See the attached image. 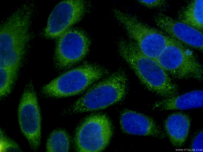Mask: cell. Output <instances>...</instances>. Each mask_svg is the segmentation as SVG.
<instances>
[{
    "instance_id": "cell-1",
    "label": "cell",
    "mask_w": 203,
    "mask_h": 152,
    "mask_svg": "<svg viewBox=\"0 0 203 152\" xmlns=\"http://www.w3.org/2000/svg\"><path fill=\"white\" fill-rule=\"evenodd\" d=\"M119 51L149 89L167 98L177 94V86L166 72L156 59L145 55L135 42L121 41L119 44Z\"/></svg>"
},
{
    "instance_id": "cell-19",
    "label": "cell",
    "mask_w": 203,
    "mask_h": 152,
    "mask_svg": "<svg viewBox=\"0 0 203 152\" xmlns=\"http://www.w3.org/2000/svg\"><path fill=\"white\" fill-rule=\"evenodd\" d=\"M203 133L201 131L194 138L192 144L191 149L194 152H203Z\"/></svg>"
},
{
    "instance_id": "cell-8",
    "label": "cell",
    "mask_w": 203,
    "mask_h": 152,
    "mask_svg": "<svg viewBox=\"0 0 203 152\" xmlns=\"http://www.w3.org/2000/svg\"><path fill=\"white\" fill-rule=\"evenodd\" d=\"M21 130L31 147L36 149L41 138V115L35 93L31 87L24 92L18 110Z\"/></svg>"
},
{
    "instance_id": "cell-10",
    "label": "cell",
    "mask_w": 203,
    "mask_h": 152,
    "mask_svg": "<svg viewBox=\"0 0 203 152\" xmlns=\"http://www.w3.org/2000/svg\"><path fill=\"white\" fill-rule=\"evenodd\" d=\"M89 45L87 36L76 30L67 31L60 37L56 52L58 66L66 68L81 60L86 54Z\"/></svg>"
},
{
    "instance_id": "cell-5",
    "label": "cell",
    "mask_w": 203,
    "mask_h": 152,
    "mask_svg": "<svg viewBox=\"0 0 203 152\" xmlns=\"http://www.w3.org/2000/svg\"><path fill=\"white\" fill-rule=\"evenodd\" d=\"M101 69L86 64L70 70L53 80L43 88V92L54 97L76 94L104 74Z\"/></svg>"
},
{
    "instance_id": "cell-2",
    "label": "cell",
    "mask_w": 203,
    "mask_h": 152,
    "mask_svg": "<svg viewBox=\"0 0 203 152\" xmlns=\"http://www.w3.org/2000/svg\"><path fill=\"white\" fill-rule=\"evenodd\" d=\"M30 14L26 8L20 9L0 29V68L9 70L16 75L29 39Z\"/></svg>"
},
{
    "instance_id": "cell-4",
    "label": "cell",
    "mask_w": 203,
    "mask_h": 152,
    "mask_svg": "<svg viewBox=\"0 0 203 152\" xmlns=\"http://www.w3.org/2000/svg\"><path fill=\"white\" fill-rule=\"evenodd\" d=\"M126 85V78L123 74H114L93 87L78 100L74 106V111L82 112L106 108L122 99Z\"/></svg>"
},
{
    "instance_id": "cell-14",
    "label": "cell",
    "mask_w": 203,
    "mask_h": 152,
    "mask_svg": "<svg viewBox=\"0 0 203 152\" xmlns=\"http://www.w3.org/2000/svg\"><path fill=\"white\" fill-rule=\"evenodd\" d=\"M190 126L189 117L183 113L170 115L166 120L164 126L170 141L174 146H181L188 136Z\"/></svg>"
},
{
    "instance_id": "cell-20",
    "label": "cell",
    "mask_w": 203,
    "mask_h": 152,
    "mask_svg": "<svg viewBox=\"0 0 203 152\" xmlns=\"http://www.w3.org/2000/svg\"><path fill=\"white\" fill-rule=\"evenodd\" d=\"M139 2L143 5L150 8L161 7L164 5L166 2L162 0H139Z\"/></svg>"
},
{
    "instance_id": "cell-7",
    "label": "cell",
    "mask_w": 203,
    "mask_h": 152,
    "mask_svg": "<svg viewBox=\"0 0 203 152\" xmlns=\"http://www.w3.org/2000/svg\"><path fill=\"white\" fill-rule=\"evenodd\" d=\"M112 134L111 123L102 115L88 118L78 129L75 137L77 150L80 152H99L109 142Z\"/></svg>"
},
{
    "instance_id": "cell-9",
    "label": "cell",
    "mask_w": 203,
    "mask_h": 152,
    "mask_svg": "<svg viewBox=\"0 0 203 152\" xmlns=\"http://www.w3.org/2000/svg\"><path fill=\"white\" fill-rule=\"evenodd\" d=\"M84 9V3L82 0H66L59 3L49 17L45 31L46 36L51 38L60 37L80 20Z\"/></svg>"
},
{
    "instance_id": "cell-3",
    "label": "cell",
    "mask_w": 203,
    "mask_h": 152,
    "mask_svg": "<svg viewBox=\"0 0 203 152\" xmlns=\"http://www.w3.org/2000/svg\"><path fill=\"white\" fill-rule=\"evenodd\" d=\"M114 14L141 51L149 57L156 59L167 47L178 41L131 15L118 10Z\"/></svg>"
},
{
    "instance_id": "cell-18",
    "label": "cell",
    "mask_w": 203,
    "mask_h": 152,
    "mask_svg": "<svg viewBox=\"0 0 203 152\" xmlns=\"http://www.w3.org/2000/svg\"><path fill=\"white\" fill-rule=\"evenodd\" d=\"M17 144L4 136L2 132L0 131V151H7L10 150L16 149L18 148Z\"/></svg>"
},
{
    "instance_id": "cell-13",
    "label": "cell",
    "mask_w": 203,
    "mask_h": 152,
    "mask_svg": "<svg viewBox=\"0 0 203 152\" xmlns=\"http://www.w3.org/2000/svg\"><path fill=\"white\" fill-rule=\"evenodd\" d=\"M203 105V92L197 90L167 97L157 102L155 107L161 110H183L201 107Z\"/></svg>"
},
{
    "instance_id": "cell-17",
    "label": "cell",
    "mask_w": 203,
    "mask_h": 152,
    "mask_svg": "<svg viewBox=\"0 0 203 152\" xmlns=\"http://www.w3.org/2000/svg\"><path fill=\"white\" fill-rule=\"evenodd\" d=\"M1 96L7 95L10 92L16 75L7 69L0 68Z\"/></svg>"
},
{
    "instance_id": "cell-16",
    "label": "cell",
    "mask_w": 203,
    "mask_h": 152,
    "mask_svg": "<svg viewBox=\"0 0 203 152\" xmlns=\"http://www.w3.org/2000/svg\"><path fill=\"white\" fill-rule=\"evenodd\" d=\"M69 140L66 133L63 131H53L48 139L46 149L47 152H67Z\"/></svg>"
},
{
    "instance_id": "cell-11",
    "label": "cell",
    "mask_w": 203,
    "mask_h": 152,
    "mask_svg": "<svg viewBox=\"0 0 203 152\" xmlns=\"http://www.w3.org/2000/svg\"><path fill=\"white\" fill-rule=\"evenodd\" d=\"M155 21L157 26L170 37L202 50L203 36L201 31L162 14L157 15Z\"/></svg>"
},
{
    "instance_id": "cell-12",
    "label": "cell",
    "mask_w": 203,
    "mask_h": 152,
    "mask_svg": "<svg viewBox=\"0 0 203 152\" xmlns=\"http://www.w3.org/2000/svg\"><path fill=\"white\" fill-rule=\"evenodd\" d=\"M120 124L122 130L128 134L158 137L164 136L151 118L134 111L124 112L121 115Z\"/></svg>"
},
{
    "instance_id": "cell-6",
    "label": "cell",
    "mask_w": 203,
    "mask_h": 152,
    "mask_svg": "<svg viewBox=\"0 0 203 152\" xmlns=\"http://www.w3.org/2000/svg\"><path fill=\"white\" fill-rule=\"evenodd\" d=\"M156 60L166 73L177 78H202L201 64L191 52L178 41L167 47Z\"/></svg>"
},
{
    "instance_id": "cell-15",
    "label": "cell",
    "mask_w": 203,
    "mask_h": 152,
    "mask_svg": "<svg viewBox=\"0 0 203 152\" xmlns=\"http://www.w3.org/2000/svg\"><path fill=\"white\" fill-rule=\"evenodd\" d=\"M180 21L199 31L203 28V1L191 2L180 15Z\"/></svg>"
}]
</instances>
